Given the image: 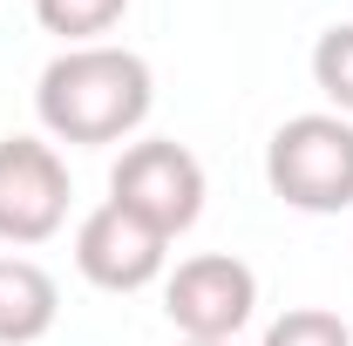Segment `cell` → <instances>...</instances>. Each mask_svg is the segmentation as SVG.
<instances>
[{
    "label": "cell",
    "mask_w": 353,
    "mask_h": 346,
    "mask_svg": "<svg viewBox=\"0 0 353 346\" xmlns=\"http://www.w3.org/2000/svg\"><path fill=\"white\" fill-rule=\"evenodd\" d=\"M109 204L143 217L157 238H176L204 211V170L183 143H136V150H123V163L109 176Z\"/></svg>",
    "instance_id": "cell-3"
},
{
    "label": "cell",
    "mask_w": 353,
    "mask_h": 346,
    "mask_svg": "<svg viewBox=\"0 0 353 346\" xmlns=\"http://www.w3.org/2000/svg\"><path fill=\"white\" fill-rule=\"evenodd\" d=\"M123 7H130V0H34V21H41L48 34L88 48L95 34H109V28L123 21Z\"/></svg>",
    "instance_id": "cell-8"
},
{
    "label": "cell",
    "mask_w": 353,
    "mask_h": 346,
    "mask_svg": "<svg viewBox=\"0 0 353 346\" xmlns=\"http://www.w3.org/2000/svg\"><path fill=\"white\" fill-rule=\"evenodd\" d=\"M34 109H41V130L61 143H116L150 116V68L130 48H68L41 68Z\"/></svg>",
    "instance_id": "cell-1"
},
{
    "label": "cell",
    "mask_w": 353,
    "mask_h": 346,
    "mask_svg": "<svg viewBox=\"0 0 353 346\" xmlns=\"http://www.w3.org/2000/svg\"><path fill=\"white\" fill-rule=\"evenodd\" d=\"M265 176L299 211H347L353 204V123L292 116L265 150Z\"/></svg>",
    "instance_id": "cell-2"
},
{
    "label": "cell",
    "mask_w": 353,
    "mask_h": 346,
    "mask_svg": "<svg viewBox=\"0 0 353 346\" xmlns=\"http://www.w3.org/2000/svg\"><path fill=\"white\" fill-rule=\"evenodd\" d=\"M68 217V163L34 143V136H7L0 143V238L7 245H41Z\"/></svg>",
    "instance_id": "cell-4"
},
{
    "label": "cell",
    "mask_w": 353,
    "mask_h": 346,
    "mask_svg": "<svg viewBox=\"0 0 353 346\" xmlns=\"http://www.w3.org/2000/svg\"><path fill=\"white\" fill-rule=\"evenodd\" d=\"M259 305V278L252 265L204 252V258H183L163 285V312L183 326V340H231Z\"/></svg>",
    "instance_id": "cell-5"
},
{
    "label": "cell",
    "mask_w": 353,
    "mask_h": 346,
    "mask_svg": "<svg viewBox=\"0 0 353 346\" xmlns=\"http://www.w3.org/2000/svg\"><path fill=\"white\" fill-rule=\"evenodd\" d=\"M265 346H353V333L333 319V312L299 305V312H285V319H272V326H265Z\"/></svg>",
    "instance_id": "cell-10"
},
{
    "label": "cell",
    "mask_w": 353,
    "mask_h": 346,
    "mask_svg": "<svg viewBox=\"0 0 353 346\" xmlns=\"http://www.w3.org/2000/svg\"><path fill=\"white\" fill-rule=\"evenodd\" d=\"M61 292L34 258H0V346H34L54 326Z\"/></svg>",
    "instance_id": "cell-7"
},
{
    "label": "cell",
    "mask_w": 353,
    "mask_h": 346,
    "mask_svg": "<svg viewBox=\"0 0 353 346\" xmlns=\"http://www.w3.org/2000/svg\"><path fill=\"white\" fill-rule=\"evenodd\" d=\"M312 82L353 116V28H326L312 48Z\"/></svg>",
    "instance_id": "cell-9"
},
{
    "label": "cell",
    "mask_w": 353,
    "mask_h": 346,
    "mask_svg": "<svg viewBox=\"0 0 353 346\" xmlns=\"http://www.w3.org/2000/svg\"><path fill=\"white\" fill-rule=\"evenodd\" d=\"M183 346H231V340H183Z\"/></svg>",
    "instance_id": "cell-11"
},
{
    "label": "cell",
    "mask_w": 353,
    "mask_h": 346,
    "mask_svg": "<svg viewBox=\"0 0 353 346\" xmlns=\"http://www.w3.org/2000/svg\"><path fill=\"white\" fill-rule=\"evenodd\" d=\"M163 245L170 238H157L143 217H130L123 204H102L75 231V265H82L88 285H102V292H143L163 272Z\"/></svg>",
    "instance_id": "cell-6"
}]
</instances>
